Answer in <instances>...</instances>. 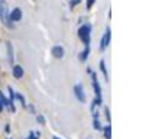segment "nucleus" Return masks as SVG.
Here are the masks:
<instances>
[{
  "label": "nucleus",
  "instance_id": "nucleus-1",
  "mask_svg": "<svg viewBox=\"0 0 149 139\" xmlns=\"http://www.w3.org/2000/svg\"><path fill=\"white\" fill-rule=\"evenodd\" d=\"M0 19H2L5 25L12 26V23L9 22V16H7V3L5 0H0Z\"/></svg>",
  "mask_w": 149,
  "mask_h": 139
},
{
  "label": "nucleus",
  "instance_id": "nucleus-2",
  "mask_svg": "<svg viewBox=\"0 0 149 139\" xmlns=\"http://www.w3.org/2000/svg\"><path fill=\"white\" fill-rule=\"evenodd\" d=\"M88 33H90V26H88V25H84V26L80 28V38L84 41V43H86V45L90 43V36H88Z\"/></svg>",
  "mask_w": 149,
  "mask_h": 139
},
{
  "label": "nucleus",
  "instance_id": "nucleus-3",
  "mask_svg": "<svg viewBox=\"0 0 149 139\" xmlns=\"http://www.w3.org/2000/svg\"><path fill=\"white\" fill-rule=\"evenodd\" d=\"M74 90H75V96L78 97V100H80V102H84V100H86V97H84V91H82V87H81V84H77V86L74 87Z\"/></svg>",
  "mask_w": 149,
  "mask_h": 139
},
{
  "label": "nucleus",
  "instance_id": "nucleus-4",
  "mask_svg": "<svg viewBox=\"0 0 149 139\" xmlns=\"http://www.w3.org/2000/svg\"><path fill=\"white\" fill-rule=\"evenodd\" d=\"M109 39H110V31L107 29V31H106V33H104V36H103V39H101V46H100L101 49H104L106 46H107V43H109Z\"/></svg>",
  "mask_w": 149,
  "mask_h": 139
},
{
  "label": "nucleus",
  "instance_id": "nucleus-5",
  "mask_svg": "<svg viewBox=\"0 0 149 139\" xmlns=\"http://www.w3.org/2000/svg\"><path fill=\"white\" fill-rule=\"evenodd\" d=\"M52 54L57 57V58H62V55H64V49H62V46H54V49H52Z\"/></svg>",
  "mask_w": 149,
  "mask_h": 139
},
{
  "label": "nucleus",
  "instance_id": "nucleus-6",
  "mask_svg": "<svg viewBox=\"0 0 149 139\" xmlns=\"http://www.w3.org/2000/svg\"><path fill=\"white\" fill-rule=\"evenodd\" d=\"M20 17H22V12H20V9H15V10L10 13V19H12V20H19Z\"/></svg>",
  "mask_w": 149,
  "mask_h": 139
},
{
  "label": "nucleus",
  "instance_id": "nucleus-7",
  "mask_svg": "<svg viewBox=\"0 0 149 139\" xmlns=\"http://www.w3.org/2000/svg\"><path fill=\"white\" fill-rule=\"evenodd\" d=\"M13 76L16 77V78H20L23 76V70H22V67H19V65H16L15 68H13Z\"/></svg>",
  "mask_w": 149,
  "mask_h": 139
},
{
  "label": "nucleus",
  "instance_id": "nucleus-8",
  "mask_svg": "<svg viewBox=\"0 0 149 139\" xmlns=\"http://www.w3.org/2000/svg\"><path fill=\"white\" fill-rule=\"evenodd\" d=\"M7 49H9V59L13 61V57H12V45L10 43H7Z\"/></svg>",
  "mask_w": 149,
  "mask_h": 139
},
{
  "label": "nucleus",
  "instance_id": "nucleus-9",
  "mask_svg": "<svg viewBox=\"0 0 149 139\" xmlns=\"http://www.w3.org/2000/svg\"><path fill=\"white\" fill-rule=\"evenodd\" d=\"M100 65H101V71L104 73V76H106V77H107V73H106V68H104V61H101V62H100Z\"/></svg>",
  "mask_w": 149,
  "mask_h": 139
},
{
  "label": "nucleus",
  "instance_id": "nucleus-10",
  "mask_svg": "<svg viewBox=\"0 0 149 139\" xmlns=\"http://www.w3.org/2000/svg\"><path fill=\"white\" fill-rule=\"evenodd\" d=\"M106 138H107V139H110V128H109V126L106 128Z\"/></svg>",
  "mask_w": 149,
  "mask_h": 139
},
{
  "label": "nucleus",
  "instance_id": "nucleus-11",
  "mask_svg": "<svg viewBox=\"0 0 149 139\" xmlns=\"http://www.w3.org/2000/svg\"><path fill=\"white\" fill-rule=\"evenodd\" d=\"M91 3H93V0H90V2H88V3H87V5H88V7H90V6H91Z\"/></svg>",
  "mask_w": 149,
  "mask_h": 139
},
{
  "label": "nucleus",
  "instance_id": "nucleus-12",
  "mask_svg": "<svg viewBox=\"0 0 149 139\" xmlns=\"http://www.w3.org/2000/svg\"><path fill=\"white\" fill-rule=\"evenodd\" d=\"M3 109V106H2V102H0V110H2Z\"/></svg>",
  "mask_w": 149,
  "mask_h": 139
},
{
  "label": "nucleus",
  "instance_id": "nucleus-13",
  "mask_svg": "<svg viewBox=\"0 0 149 139\" xmlns=\"http://www.w3.org/2000/svg\"><path fill=\"white\" fill-rule=\"evenodd\" d=\"M54 139H59V138H54Z\"/></svg>",
  "mask_w": 149,
  "mask_h": 139
}]
</instances>
